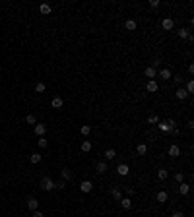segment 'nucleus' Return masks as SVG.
Listing matches in <instances>:
<instances>
[{
  "mask_svg": "<svg viewBox=\"0 0 194 217\" xmlns=\"http://www.w3.org/2000/svg\"><path fill=\"white\" fill-rule=\"evenodd\" d=\"M41 188L47 190V192L55 190V180H52L51 177H43V178H41Z\"/></svg>",
  "mask_w": 194,
  "mask_h": 217,
  "instance_id": "f257e3e1",
  "label": "nucleus"
},
{
  "mask_svg": "<svg viewBox=\"0 0 194 217\" xmlns=\"http://www.w3.org/2000/svg\"><path fill=\"white\" fill-rule=\"evenodd\" d=\"M117 173L120 174V177H126V174L130 173V167L126 165V163H118V167H117Z\"/></svg>",
  "mask_w": 194,
  "mask_h": 217,
  "instance_id": "f03ea898",
  "label": "nucleus"
},
{
  "mask_svg": "<svg viewBox=\"0 0 194 217\" xmlns=\"http://www.w3.org/2000/svg\"><path fill=\"white\" fill-rule=\"evenodd\" d=\"M161 27H163L165 31H171L173 27H175V22H173V19H171V18H165V19H163V22H161Z\"/></svg>",
  "mask_w": 194,
  "mask_h": 217,
  "instance_id": "7ed1b4c3",
  "label": "nucleus"
},
{
  "mask_svg": "<svg viewBox=\"0 0 194 217\" xmlns=\"http://www.w3.org/2000/svg\"><path fill=\"white\" fill-rule=\"evenodd\" d=\"M80 190H82V192H91V190H93V182L91 180H83L82 184H80Z\"/></svg>",
  "mask_w": 194,
  "mask_h": 217,
  "instance_id": "20e7f679",
  "label": "nucleus"
},
{
  "mask_svg": "<svg viewBox=\"0 0 194 217\" xmlns=\"http://www.w3.org/2000/svg\"><path fill=\"white\" fill-rule=\"evenodd\" d=\"M157 76H159V78H163V80H171V78H173V74H171L169 68H161V70L157 72Z\"/></svg>",
  "mask_w": 194,
  "mask_h": 217,
  "instance_id": "39448f33",
  "label": "nucleus"
},
{
  "mask_svg": "<svg viewBox=\"0 0 194 217\" xmlns=\"http://www.w3.org/2000/svg\"><path fill=\"white\" fill-rule=\"evenodd\" d=\"M33 132H35V134H37L39 138H43V136H45V132H47V124H35Z\"/></svg>",
  "mask_w": 194,
  "mask_h": 217,
  "instance_id": "423d86ee",
  "label": "nucleus"
},
{
  "mask_svg": "<svg viewBox=\"0 0 194 217\" xmlns=\"http://www.w3.org/2000/svg\"><path fill=\"white\" fill-rule=\"evenodd\" d=\"M167 155H171V157H179V155H181V147L177 145V144H173V145L169 147V151H167Z\"/></svg>",
  "mask_w": 194,
  "mask_h": 217,
  "instance_id": "0eeeda50",
  "label": "nucleus"
},
{
  "mask_svg": "<svg viewBox=\"0 0 194 217\" xmlns=\"http://www.w3.org/2000/svg\"><path fill=\"white\" fill-rule=\"evenodd\" d=\"M155 198H157V202H159V204H165L167 198H169V194H167V190H159Z\"/></svg>",
  "mask_w": 194,
  "mask_h": 217,
  "instance_id": "6e6552de",
  "label": "nucleus"
},
{
  "mask_svg": "<svg viewBox=\"0 0 194 217\" xmlns=\"http://www.w3.org/2000/svg\"><path fill=\"white\" fill-rule=\"evenodd\" d=\"M95 171H97L99 174H103V173H107V171H109V165H107L105 161H99L97 165H95Z\"/></svg>",
  "mask_w": 194,
  "mask_h": 217,
  "instance_id": "1a4fd4ad",
  "label": "nucleus"
},
{
  "mask_svg": "<svg viewBox=\"0 0 194 217\" xmlns=\"http://www.w3.org/2000/svg\"><path fill=\"white\" fill-rule=\"evenodd\" d=\"M146 89H148L150 93H155L157 89H159V86H157V82H155V80H150L148 83H146Z\"/></svg>",
  "mask_w": 194,
  "mask_h": 217,
  "instance_id": "9d476101",
  "label": "nucleus"
},
{
  "mask_svg": "<svg viewBox=\"0 0 194 217\" xmlns=\"http://www.w3.org/2000/svg\"><path fill=\"white\" fill-rule=\"evenodd\" d=\"M144 74H146V78H150V80H153V78H157V70L155 68H151V66H148L144 70Z\"/></svg>",
  "mask_w": 194,
  "mask_h": 217,
  "instance_id": "9b49d317",
  "label": "nucleus"
},
{
  "mask_svg": "<svg viewBox=\"0 0 194 217\" xmlns=\"http://www.w3.org/2000/svg\"><path fill=\"white\" fill-rule=\"evenodd\" d=\"M37 208H39L37 198H29V200H27V209H29V211H35Z\"/></svg>",
  "mask_w": 194,
  "mask_h": 217,
  "instance_id": "f8f14e48",
  "label": "nucleus"
},
{
  "mask_svg": "<svg viewBox=\"0 0 194 217\" xmlns=\"http://www.w3.org/2000/svg\"><path fill=\"white\" fill-rule=\"evenodd\" d=\"M120 205H122L124 209H130L132 208V200H130L128 196H124V198H120Z\"/></svg>",
  "mask_w": 194,
  "mask_h": 217,
  "instance_id": "ddd939ff",
  "label": "nucleus"
},
{
  "mask_svg": "<svg viewBox=\"0 0 194 217\" xmlns=\"http://www.w3.org/2000/svg\"><path fill=\"white\" fill-rule=\"evenodd\" d=\"M188 192H190V184L181 182V186H179V194H181V196H186Z\"/></svg>",
  "mask_w": 194,
  "mask_h": 217,
  "instance_id": "4468645a",
  "label": "nucleus"
},
{
  "mask_svg": "<svg viewBox=\"0 0 194 217\" xmlns=\"http://www.w3.org/2000/svg\"><path fill=\"white\" fill-rule=\"evenodd\" d=\"M51 105H52V109H62V105H64V101H62L60 97H52Z\"/></svg>",
  "mask_w": 194,
  "mask_h": 217,
  "instance_id": "2eb2a0df",
  "label": "nucleus"
},
{
  "mask_svg": "<svg viewBox=\"0 0 194 217\" xmlns=\"http://www.w3.org/2000/svg\"><path fill=\"white\" fill-rule=\"evenodd\" d=\"M39 12L43 14V16H49L51 12H52V8H51V4H41L39 6Z\"/></svg>",
  "mask_w": 194,
  "mask_h": 217,
  "instance_id": "dca6fc26",
  "label": "nucleus"
},
{
  "mask_svg": "<svg viewBox=\"0 0 194 217\" xmlns=\"http://www.w3.org/2000/svg\"><path fill=\"white\" fill-rule=\"evenodd\" d=\"M175 95H177V99H181V101L188 97V93H186V89H185V87H179V89L175 91Z\"/></svg>",
  "mask_w": 194,
  "mask_h": 217,
  "instance_id": "f3484780",
  "label": "nucleus"
},
{
  "mask_svg": "<svg viewBox=\"0 0 194 217\" xmlns=\"http://www.w3.org/2000/svg\"><path fill=\"white\" fill-rule=\"evenodd\" d=\"M157 128H159L161 132H167V134H171V130H173L171 126H169V124L165 122V120H163V122H161V120H159V124H157Z\"/></svg>",
  "mask_w": 194,
  "mask_h": 217,
  "instance_id": "a211bd4d",
  "label": "nucleus"
},
{
  "mask_svg": "<svg viewBox=\"0 0 194 217\" xmlns=\"http://www.w3.org/2000/svg\"><path fill=\"white\" fill-rule=\"evenodd\" d=\"M60 174H62V180H70V178L74 177V174H72V171H70V169H66V167L60 171Z\"/></svg>",
  "mask_w": 194,
  "mask_h": 217,
  "instance_id": "6ab92c4d",
  "label": "nucleus"
},
{
  "mask_svg": "<svg viewBox=\"0 0 194 217\" xmlns=\"http://www.w3.org/2000/svg\"><path fill=\"white\" fill-rule=\"evenodd\" d=\"M136 153H138V155H146V153H148V145H146V144H138V145H136Z\"/></svg>",
  "mask_w": 194,
  "mask_h": 217,
  "instance_id": "aec40b11",
  "label": "nucleus"
},
{
  "mask_svg": "<svg viewBox=\"0 0 194 217\" xmlns=\"http://www.w3.org/2000/svg\"><path fill=\"white\" fill-rule=\"evenodd\" d=\"M124 27L128 31H134L136 29V19H126V22H124Z\"/></svg>",
  "mask_w": 194,
  "mask_h": 217,
  "instance_id": "412c9836",
  "label": "nucleus"
},
{
  "mask_svg": "<svg viewBox=\"0 0 194 217\" xmlns=\"http://www.w3.org/2000/svg\"><path fill=\"white\" fill-rule=\"evenodd\" d=\"M111 196L117 200V202H120V198H122V192H120L118 188H113V190H111Z\"/></svg>",
  "mask_w": 194,
  "mask_h": 217,
  "instance_id": "4be33fe9",
  "label": "nucleus"
},
{
  "mask_svg": "<svg viewBox=\"0 0 194 217\" xmlns=\"http://www.w3.org/2000/svg\"><path fill=\"white\" fill-rule=\"evenodd\" d=\"M115 157H117V151H115V149H107V151H105V159L113 161Z\"/></svg>",
  "mask_w": 194,
  "mask_h": 217,
  "instance_id": "5701e85b",
  "label": "nucleus"
},
{
  "mask_svg": "<svg viewBox=\"0 0 194 217\" xmlns=\"http://www.w3.org/2000/svg\"><path fill=\"white\" fill-rule=\"evenodd\" d=\"M82 151H86V153L91 151V142H90V140H83V142H82Z\"/></svg>",
  "mask_w": 194,
  "mask_h": 217,
  "instance_id": "b1692460",
  "label": "nucleus"
},
{
  "mask_svg": "<svg viewBox=\"0 0 194 217\" xmlns=\"http://www.w3.org/2000/svg\"><path fill=\"white\" fill-rule=\"evenodd\" d=\"M29 161L33 163V165H37V163L41 161V153H31V157H29Z\"/></svg>",
  "mask_w": 194,
  "mask_h": 217,
  "instance_id": "393cba45",
  "label": "nucleus"
},
{
  "mask_svg": "<svg viewBox=\"0 0 194 217\" xmlns=\"http://www.w3.org/2000/svg\"><path fill=\"white\" fill-rule=\"evenodd\" d=\"M80 132H82V136H90V132H91V126H90V124H83L82 128H80Z\"/></svg>",
  "mask_w": 194,
  "mask_h": 217,
  "instance_id": "a878e982",
  "label": "nucleus"
},
{
  "mask_svg": "<svg viewBox=\"0 0 194 217\" xmlns=\"http://www.w3.org/2000/svg\"><path fill=\"white\" fill-rule=\"evenodd\" d=\"M157 178H159V180H165L167 178V169H159V171H157Z\"/></svg>",
  "mask_w": 194,
  "mask_h": 217,
  "instance_id": "bb28decb",
  "label": "nucleus"
},
{
  "mask_svg": "<svg viewBox=\"0 0 194 217\" xmlns=\"http://www.w3.org/2000/svg\"><path fill=\"white\" fill-rule=\"evenodd\" d=\"M37 145L41 147V149H45V147H47V145H49V142H47V140H45V136H43V138H39V140H37Z\"/></svg>",
  "mask_w": 194,
  "mask_h": 217,
  "instance_id": "cd10ccee",
  "label": "nucleus"
},
{
  "mask_svg": "<svg viewBox=\"0 0 194 217\" xmlns=\"http://www.w3.org/2000/svg\"><path fill=\"white\" fill-rule=\"evenodd\" d=\"M45 89H47V86H45L43 82H39L37 86H35V91H37V93H45Z\"/></svg>",
  "mask_w": 194,
  "mask_h": 217,
  "instance_id": "c85d7f7f",
  "label": "nucleus"
},
{
  "mask_svg": "<svg viewBox=\"0 0 194 217\" xmlns=\"http://www.w3.org/2000/svg\"><path fill=\"white\" fill-rule=\"evenodd\" d=\"M25 122H27V124H37V118H35V114H27V116H25Z\"/></svg>",
  "mask_w": 194,
  "mask_h": 217,
  "instance_id": "c756f323",
  "label": "nucleus"
},
{
  "mask_svg": "<svg viewBox=\"0 0 194 217\" xmlns=\"http://www.w3.org/2000/svg\"><path fill=\"white\" fill-rule=\"evenodd\" d=\"M148 124H159V116H157V114H151L150 118H148Z\"/></svg>",
  "mask_w": 194,
  "mask_h": 217,
  "instance_id": "7c9ffc66",
  "label": "nucleus"
},
{
  "mask_svg": "<svg viewBox=\"0 0 194 217\" xmlns=\"http://www.w3.org/2000/svg\"><path fill=\"white\" fill-rule=\"evenodd\" d=\"M185 89H186V93H188V95H190V93L194 91V82L190 80V82H188V83H186V87H185Z\"/></svg>",
  "mask_w": 194,
  "mask_h": 217,
  "instance_id": "2f4dec72",
  "label": "nucleus"
},
{
  "mask_svg": "<svg viewBox=\"0 0 194 217\" xmlns=\"http://www.w3.org/2000/svg\"><path fill=\"white\" fill-rule=\"evenodd\" d=\"M177 35H179L181 39H188V29H181V31H179V33H177Z\"/></svg>",
  "mask_w": 194,
  "mask_h": 217,
  "instance_id": "473e14b6",
  "label": "nucleus"
},
{
  "mask_svg": "<svg viewBox=\"0 0 194 217\" xmlns=\"http://www.w3.org/2000/svg\"><path fill=\"white\" fill-rule=\"evenodd\" d=\"M159 66H161V58H153V62H151V68H155V70H157Z\"/></svg>",
  "mask_w": 194,
  "mask_h": 217,
  "instance_id": "72a5a7b5",
  "label": "nucleus"
},
{
  "mask_svg": "<svg viewBox=\"0 0 194 217\" xmlns=\"http://www.w3.org/2000/svg\"><path fill=\"white\" fill-rule=\"evenodd\" d=\"M171 80H173V82H175V83H177V86H179V87L182 86V78H181V76H173V78H171Z\"/></svg>",
  "mask_w": 194,
  "mask_h": 217,
  "instance_id": "f704fd0d",
  "label": "nucleus"
},
{
  "mask_svg": "<svg viewBox=\"0 0 194 217\" xmlns=\"http://www.w3.org/2000/svg\"><path fill=\"white\" fill-rule=\"evenodd\" d=\"M64 184H66V180H58V182H55V188H58V190H64Z\"/></svg>",
  "mask_w": 194,
  "mask_h": 217,
  "instance_id": "c9c22d12",
  "label": "nucleus"
},
{
  "mask_svg": "<svg viewBox=\"0 0 194 217\" xmlns=\"http://www.w3.org/2000/svg\"><path fill=\"white\" fill-rule=\"evenodd\" d=\"M175 180H177V182L181 184L182 180H185V174H182V173H177V174H175Z\"/></svg>",
  "mask_w": 194,
  "mask_h": 217,
  "instance_id": "e433bc0d",
  "label": "nucleus"
},
{
  "mask_svg": "<svg viewBox=\"0 0 194 217\" xmlns=\"http://www.w3.org/2000/svg\"><path fill=\"white\" fill-rule=\"evenodd\" d=\"M165 122H167V124H169V126H171V128H177V120H175V118H167V120H165Z\"/></svg>",
  "mask_w": 194,
  "mask_h": 217,
  "instance_id": "4c0bfd02",
  "label": "nucleus"
},
{
  "mask_svg": "<svg viewBox=\"0 0 194 217\" xmlns=\"http://www.w3.org/2000/svg\"><path fill=\"white\" fill-rule=\"evenodd\" d=\"M33 217H45V215H43V211H39V209H35V211H33Z\"/></svg>",
  "mask_w": 194,
  "mask_h": 217,
  "instance_id": "58836bf2",
  "label": "nucleus"
},
{
  "mask_svg": "<svg viewBox=\"0 0 194 217\" xmlns=\"http://www.w3.org/2000/svg\"><path fill=\"white\" fill-rule=\"evenodd\" d=\"M150 6H151V8H157V6H159V0H151Z\"/></svg>",
  "mask_w": 194,
  "mask_h": 217,
  "instance_id": "ea45409f",
  "label": "nucleus"
},
{
  "mask_svg": "<svg viewBox=\"0 0 194 217\" xmlns=\"http://www.w3.org/2000/svg\"><path fill=\"white\" fill-rule=\"evenodd\" d=\"M171 217H185V215H182V211H173Z\"/></svg>",
  "mask_w": 194,
  "mask_h": 217,
  "instance_id": "a19ab883",
  "label": "nucleus"
},
{
  "mask_svg": "<svg viewBox=\"0 0 194 217\" xmlns=\"http://www.w3.org/2000/svg\"><path fill=\"white\" fill-rule=\"evenodd\" d=\"M126 194H128V198H130V196L134 194V188H126Z\"/></svg>",
  "mask_w": 194,
  "mask_h": 217,
  "instance_id": "79ce46f5",
  "label": "nucleus"
}]
</instances>
